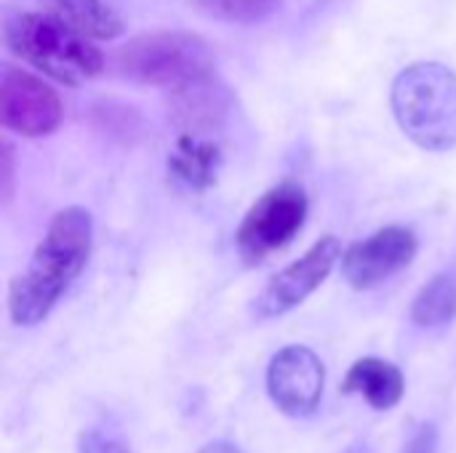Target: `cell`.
Masks as SVG:
<instances>
[{"mask_svg": "<svg viewBox=\"0 0 456 453\" xmlns=\"http://www.w3.org/2000/svg\"><path fill=\"white\" fill-rule=\"evenodd\" d=\"M94 248V219L83 206L56 211L24 272L8 286V315L19 328L40 326L80 278Z\"/></svg>", "mask_w": 456, "mask_h": 453, "instance_id": "1", "label": "cell"}, {"mask_svg": "<svg viewBox=\"0 0 456 453\" xmlns=\"http://www.w3.org/2000/svg\"><path fill=\"white\" fill-rule=\"evenodd\" d=\"M401 131L428 152L456 147V72L441 61H417L398 72L390 91Z\"/></svg>", "mask_w": 456, "mask_h": 453, "instance_id": "2", "label": "cell"}, {"mask_svg": "<svg viewBox=\"0 0 456 453\" xmlns=\"http://www.w3.org/2000/svg\"><path fill=\"white\" fill-rule=\"evenodd\" d=\"M5 45L37 72L72 88L104 69V53L88 37L37 11H19L5 19Z\"/></svg>", "mask_w": 456, "mask_h": 453, "instance_id": "3", "label": "cell"}, {"mask_svg": "<svg viewBox=\"0 0 456 453\" xmlns=\"http://www.w3.org/2000/svg\"><path fill=\"white\" fill-rule=\"evenodd\" d=\"M115 67L123 77L139 85L184 91L198 83L214 80V48L195 32L163 29L144 32L128 40L115 53Z\"/></svg>", "mask_w": 456, "mask_h": 453, "instance_id": "4", "label": "cell"}, {"mask_svg": "<svg viewBox=\"0 0 456 453\" xmlns=\"http://www.w3.org/2000/svg\"><path fill=\"white\" fill-rule=\"evenodd\" d=\"M307 214L310 198L299 182H281L265 190L235 230L240 259L254 267L283 251L305 230Z\"/></svg>", "mask_w": 456, "mask_h": 453, "instance_id": "5", "label": "cell"}, {"mask_svg": "<svg viewBox=\"0 0 456 453\" xmlns=\"http://www.w3.org/2000/svg\"><path fill=\"white\" fill-rule=\"evenodd\" d=\"M342 243L337 235H323L315 240L297 262L283 267L278 275L267 280V286L254 299V318L256 320H273L281 318L313 296L326 278L334 272V267L342 262Z\"/></svg>", "mask_w": 456, "mask_h": 453, "instance_id": "6", "label": "cell"}, {"mask_svg": "<svg viewBox=\"0 0 456 453\" xmlns=\"http://www.w3.org/2000/svg\"><path fill=\"white\" fill-rule=\"evenodd\" d=\"M0 120L8 131L24 139L51 136L61 120L64 107L59 93L37 75L3 64L0 69Z\"/></svg>", "mask_w": 456, "mask_h": 453, "instance_id": "7", "label": "cell"}, {"mask_svg": "<svg viewBox=\"0 0 456 453\" xmlns=\"http://www.w3.org/2000/svg\"><path fill=\"white\" fill-rule=\"evenodd\" d=\"M273 406L291 419H307L321 409L326 390V366L307 344H289L270 358L265 374Z\"/></svg>", "mask_w": 456, "mask_h": 453, "instance_id": "8", "label": "cell"}, {"mask_svg": "<svg viewBox=\"0 0 456 453\" xmlns=\"http://www.w3.org/2000/svg\"><path fill=\"white\" fill-rule=\"evenodd\" d=\"M419 251V240L409 227H382L353 243L342 256V278L355 291H371L403 272Z\"/></svg>", "mask_w": 456, "mask_h": 453, "instance_id": "9", "label": "cell"}, {"mask_svg": "<svg viewBox=\"0 0 456 453\" xmlns=\"http://www.w3.org/2000/svg\"><path fill=\"white\" fill-rule=\"evenodd\" d=\"M222 163L219 142L203 133H179L168 152V176L190 192H206L216 184Z\"/></svg>", "mask_w": 456, "mask_h": 453, "instance_id": "10", "label": "cell"}, {"mask_svg": "<svg viewBox=\"0 0 456 453\" xmlns=\"http://www.w3.org/2000/svg\"><path fill=\"white\" fill-rule=\"evenodd\" d=\"M342 392L361 395L374 411H393L406 395V376L395 363L369 355L350 366Z\"/></svg>", "mask_w": 456, "mask_h": 453, "instance_id": "11", "label": "cell"}, {"mask_svg": "<svg viewBox=\"0 0 456 453\" xmlns=\"http://www.w3.org/2000/svg\"><path fill=\"white\" fill-rule=\"evenodd\" d=\"M43 13L61 21L88 40H112L123 32V16L115 0H37Z\"/></svg>", "mask_w": 456, "mask_h": 453, "instance_id": "12", "label": "cell"}, {"mask_svg": "<svg viewBox=\"0 0 456 453\" xmlns=\"http://www.w3.org/2000/svg\"><path fill=\"white\" fill-rule=\"evenodd\" d=\"M409 318L422 331H436L456 318V272H436L414 296Z\"/></svg>", "mask_w": 456, "mask_h": 453, "instance_id": "13", "label": "cell"}, {"mask_svg": "<svg viewBox=\"0 0 456 453\" xmlns=\"http://www.w3.org/2000/svg\"><path fill=\"white\" fill-rule=\"evenodd\" d=\"M198 11L230 24H256L278 13L283 0H192Z\"/></svg>", "mask_w": 456, "mask_h": 453, "instance_id": "14", "label": "cell"}, {"mask_svg": "<svg viewBox=\"0 0 456 453\" xmlns=\"http://www.w3.org/2000/svg\"><path fill=\"white\" fill-rule=\"evenodd\" d=\"M77 453H134L120 438L102 430H83L77 435Z\"/></svg>", "mask_w": 456, "mask_h": 453, "instance_id": "15", "label": "cell"}, {"mask_svg": "<svg viewBox=\"0 0 456 453\" xmlns=\"http://www.w3.org/2000/svg\"><path fill=\"white\" fill-rule=\"evenodd\" d=\"M441 449V430L433 422H422L406 441L401 453H438Z\"/></svg>", "mask_w": 456, "mask_h": 453, "instance_id": "16", "label": "cell"}, {"mask_svg": "<svg viewBox=\"0 0 456 453\" xmlns=\"http://www.w3.org/2000/svg\"><path fill=\"white\" fill-rule=\"evenodd\" d=\"M13 190H16V158H13V144L5 139L0 152V195L5 206L13 198Z\"/></svg>", "mask_w": 456, "mask_h": 453, "instance_id": "17", "label": "cell"}, {"mask_svg": "<svg viewBox=\"0 0 456 453\" xmlns=\"http://www.w3.org/2000/svg\"><path fill=\"white\" fill-rule=\"evenodd\" d=\"M198 453H243L235 443H230V441H214V443H206L203 449Z\"/></svg>", "mask_w": 456, "mask_h": 453, "instance_id": "18", "label": "cell"}]
</instances>
